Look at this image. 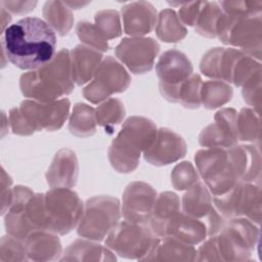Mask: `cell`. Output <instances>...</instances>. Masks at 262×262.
Returning a JSON list of instances; mask_svg holds the SVG:
<instances>
[{
    "instance_id": "11",
    "label": "cell",
    "mask_w": 262,
    "mask_h": 262,
    "mask_svg": "<svg viewBox=\"0 0 262 262\" xmlns=\"http://www.w3.org/2000/svg\"><path fill=\"white\" fill-rule=\"evenodd\" d=\"M156 71L164 98L171 102H178L181 85L193 74L190 60L184 53L171 49L161 55L156 64Z\"/></svg>"
},
{
    "instance_id": "6",
    "label": "cell",
    "mask_w": 262,
    "mask_h": 262,
    "mask_svg": "<svg viewBox=\"0 0 262 262\" xmlns=\"http://www.w3.org/2000/svg\"><path fill=\"white\" fill-rule=\"evenodd\" d=\"M159 242L160 237L145 224L125 220L108 233L105 245L122 257L147 260Z\"/></svg>"
},
{
    "instance_id": "30",
    "label": "cell",
    "mask_w": 262,
    "mask_h": 262,
    "mask_svg": "<svg viewBox=\"0 0 262 262\" xmlns=\"http://www.w3.org/2000/svg\"><path fill=\"white\" fill-rule=\"evenodd\" d=\"M222 14L223 11L218 3L206 1L195 21V31L205 37H215L218 21Z\"/></svg>"
},
{
    "instance_id": "19",
    "label": "cell",
    "mask_w": 262,
    "mask_h": 262,
    "mask_svg": "<svg viewBox=\"0 0 262 262\" xmlns=\"http://www.w3.org/2000/svg\"><path fill=\"white\" fill-rule=\"evenodd\" d=\"M124 31L131 36H143L149 33L157 24V11L146 1L129 3L122 7Z\"/></svg>"
},
{
    "instance_id": "10",
    "label": "cell",
    "mask_w": 262,
    "mask_h": 262,
    "mask_svg": "<svg viewBox=\"0 0 262 262\" xmlns=\"http://www.w3.org/2000/svg\"><path fill=\"white\" fill-rule=\"evenodd\" d=\"M214 204L223 218L247 216L260 222V190L251 184L238 182L227 192L215 195Z\"/></svg>"
},
{
    "instance_id": "22",
    "label": "cell",
    "mask_w": 262,
    "mask_h": 262,
    "mask_svg": "<svg viewBox=\"0 0 262 262\" xmlns=\"http://www.w3.org/2000/svg\"><path fill=\"white\" fill-rule=\"evenodd\" d=\"M28 257L32 260H53L61 253L57 236L47 230H36L25 241Z\"/></svg>"
},
{
    "instance_id": "29",
    "label": "cell",
    "mask_w": 262,
    "mask_h": 262,
    "mask_svg": "<svg viewBox=\"0 0 262 262\" xmlns=\"http://www.w3.org/2000/svg\"><path fill=\"white\" fill-rule=\"evenodd\" d=\"M232 88L221 81H207L201 90V102L207 108L219 107L231 99Z\"/></svg>"
},
{
    "instance_id": "13",
    "label": "cell",
    "mask_w": 262,
    "mask_h": 262,
    "mask_svg": "<svg viewBox=\"0 0 262 262\" xmlns=\"http://www.w3.org/2000/svg\"><path fill=\"white\" fill-rule=\"evenodd\" d=\"M160 46L151 38H125L116 47L117 57L134 74H143L152 69Z\"/></svg>"
},
{
    "instance_id": "17",
    "label": "cell",
    "mask_w": 262,
    "mask_h": 262,
    "mask_svg": "<svg viewBox=\"0 0 262 262\" xmlns=\"http://www.w3.org/2000/svg\"><path fill=\"white\" fill-rule=\"evenodd\" d=\"M243 51L233 48H213L201 61V71L206 76L232 83L235 64Z\"/></svg>"
},
{
    "instance_id": "9",
    "label": "cell",
    "mask_w": 262,
    "mask_h": 262,
    "mask_svg": "<svg viewBox=\"0 0 262 262\" xmlns=\"http://www.w3.org/2000/svg\"><path fill=\"white\" fill-rule=\"evenodd\" d=\"M216 36L225 43L239 47L243 51L254 54V47H260L261 40V14L221 15Z\"/></svg>"
},
{
    "instance_id": "31",
    "label": "cell",
    "mask_w": 262,
    "mask_h": 262,
    "mask_svg": "<svg viewBox=\"0 0 262 262\" xmlns=\"http://www.w3.org/2000/svg\"><path fill=\"white\" fill-rule=\"evenodd\" d=\"M99 254L111 256L112 252L100 245L76 241L68 247L62 260H104Z\"/></svg>"
},
{
    "instance_id": "21",
    "label": "cell",
    "mask_w": 262,
    "mask_h": 262,
    "mask_svg": "<svg viewBox=\"0 0 262 262\" xmlns=\"http://www.w3.org/2000/svg\"><path fill=\"white\" fill-rule=\"evenodd\" d=\"M70 54L74 82L78 85L87 83L94 77L100 64L101 52L86 45H78L70 51Z\"/></svg>"
},
{
    "instance_id": "34",
    "label": "cell",
    "mask_w": 262,
    "mask_h": 262,
    "mask_svg": "<svg viewBox=\"0 0 262 262\" xmlns=\"http://www.w3.org/2000/svg\"><path fill=\"white\" fill-rule=\"evenodd\" d=\"M259 121L255 118L254 112L249 108H243L236 115V135L237 140L254 141L259 136Z\"/></svg>"
},
{
    "instance_id": "40",
    "label": "cell",
    "mask_w": 262,
    "mask_h": 262,
    "mask_svg": "<svg viewBox=\"0 0 262 262\" xmlns=\"http://www.w3.org/2000/svg\"><path fill=\"white\" fill-rule=\"evenodd\" d=\"M11 179L9 175L5 172L4 168H2L1 172V205H2V215L5 214L6 210L8 209L11 199H12V189L11 186Z\"/></svg>"
},
{
    "instance_id": "14",
    "label": "cell",
    "mask_w": 262,
    "mask_h": 262,
    "mask_svg": "<svg viewBox=\"0 0 262 262\" xmlns=\"http://www.w3.org/2000/svg\"><path fill=\"white\" fill-rule=\"evenodd\" d=\"M157 200L156 190L145 182L130 183L123 193L122 212L125 220L138 223H149L154 205Z\"/></svg>"
},
{
    "instance_id": "24",
    "label": "cell",
    "mask_w": 262,
    "mask_h": 262,
    "mask_svg": "<svg viewBox=\"0 0 262 262\" xmlns=\"http://www.w3.org/2000/svg\"><path fill=\"white\" fill-rule=\"evenodd\" d=\"M196 251L191 245L180 242L172 236L160 239L154 253L147 260H195Z\"/></svg>"
},
{
    "instance_id": "1",
    "label": "cell",
    "mask_w": 262,
    "mask_h": 262,
    "mask_svg": "<svg viewBox=\"0 0 262 262\" xmlns=\"http://www.w3.org/2000/svg\"><path fill=\"white\" fill-rule=\"evenodd\" d=\"M53 29L38 17H25L6 28L1 41L6 58L21 70H37L55 55Z\"/></svg>"
},
{
    "instance_id": "37",
    "label": "cell",
    "mask_w": 262,
    "mask_h": 262,
    "mask_svg": "<svg viewBox=\"0 0 262 262\" xmlns=\"http://www.w3.org/2000/svg\"><path fill=\"white\" fill-rule=\"evenodd\" d=\"M28 259L25 243L8 234L1 238L0 244V261H23Z\"/></svg>"
},
{
    "instance_id": "28",
    "label": "cell",
    "mask_w": 262,
    "mask_h": 262,
    "mask_svg": "<svg viewBox=\"0 0 262 262\" xmlns=\"http://www.w3.org/2000/svg\"><path fill=\"white\" fill-rule=\"evenodd\" d=\"M69 129L77 136L85 137L94 134L96 130L95 110L87 104L77 103L70 118Z\"/></svg>"
},
{
    "instance_id": "18",
    "label": "cell",
    "mask_w": 262,
    "mask_h": 262,
    "mask_svg": "<svg viewBox=\"0 0 262 262\" xmlns=\"http://www.w3.org/2000/svg\"><path fill=\"white\" fill-rule=\"evenodd\" d=\"M180 202L177 194L162 192L156 200L150 216V228L159 237L169 236L171 229L180 214Z\"/></svg>"
},
{
    "instance_id": "16",
    "label": "cell",
    "mask_w": 262,
    "mask_h": 262,
    "mask_svg": "<svg viewBox=\"0 0 262 262\" xmlns=\"http://www.w3.org/2000/svg\"><path fill=\"white\" fill-rule=\"evenodd\" d=\"M236 112L224 108L215 115V123L206 127L200 135V144L206 147L228 148L235 145Z\"/></svg>"
},
{
    "instance_id": "38",
    "label": "cell",
    "mask_w": 262,
    "mask_h": 262,
    "mask_svg": "<svg viewBox=\"0 0 262 262\" xmlns=\"http://www.w3.org/2000/svg\"><path fill=\"white\" fill-rule=\"evenodd\" d=\"M171 180L173 186L178 190L189 189L199 182V176L189 162L178 164L172 171Z\"/></svg>"
},
{
    "instance_id": "33",
    "label": "cell",
    "mask_w": 262,
    "mask_h": 262,
    "mask_svg": "<svg viewBox=\"0 0 262 262\" xmlns=\"http://www.w3.org/2000/svg\"><path fill=\"white\" fill-rule=\"evenodd\" d=\"M203 82L201 77L192 74L180 87L178 102L188 108H198L201 105V90Z\"/></svg>"
},
{
    "instance_id": "3",
    "label": "cell",
    "mask_w": 262,
    "mask_h": 262,
    "mask_svg": "<svg viewBox=\"0 0 262 262\" xmlns=\"http://www.w3.org/2000/svg\"><path fill=\"white\" fill-rule=\"evenodd\" d=\"M157 127L143 117H131L123 125L108 148L112 166L121 173H129L138 166L140 154L154 141Z\"/></svg>"
},
{
    "instance_id": "23",
    "label": "cell",
    "mask_w": 262,
    "mask_h": 262,
    "mask_svg": "<svg viewBox=\"0 0 262 262\" xmlns=\"http://www.w3.org/2000/svg\"><path fill=\"white\" fill-rule=\"evenodd\" d=\"M208 229L198 218L190 217L184 213H180L177 217L169 236L188 245H195L205 239Z\"/></svg>"
},
{
    "instance_id": "2",
    "label": "cell",
    "mask_w": 262,
    "mask_h": 262,
    "mask_svg": "<svg viewBox=\"0 0 262 262\" xmlns=\"http://www.w3.org/2000/svg\"><path fill=\"white\" fill-rule=\"evenodd\" d=\"M71 54L61 49L43 67L23 74L19 79L21 93L41 102H49L69 94L74 89Z\"/></svg>"
},
{
    "instance_id": "15",
    "label": "cell",
    "mask_w": 262,
    "mask_h": 262,
    "mask_svg": "<svg viewBox=\"0 0 262 262\" xmlns=\"http://www.w3.org/2000/svg\"><path fill=\"white\" fill-rule=\"evenodd\" d=\"M186 154L184 139L168 128L157 131L156 137L144 151V159L156 166L168 165L183 158Z\"/></svg>"
},
{
    "instance_id": "32",
    "label": "cell",
    "mask_w": 262,
    "mask_h": 262,
    "mask_svg": "<svg viewBox=\"0 0 262 262\" xmlns=\"http://www.w3.org/2000/svg\"><path fill=\"white\" fill-rule=\"evenodd\" d=\"M125 116L123 103L116 98H111L95 111L96 123L105 129H111L114 125L119 124Z\"/></svg>"
},
{
    "instance_id": "41",
    "label": "cell",
    "mask_w": 262,
    "mask_h": 262,
    "mask_svg": "<svg viewBox=\"0 0 262 262\" xmlns=\"http://www.w3.org/2000/svg\"><path fill=\"white\" fill-rule=\"evenodd\" d=\"M2 7L12 13H26L35 8L37 1H1Z\"/></svg>"
},
{
    "instance_id": "27",
    "label": "cell",
    "mask_w": 262,
    "mask_h": 262,
    "mask_svg": "<svg viewBox=\"0 0 262 262\" xmlns=\"http://www.w3.org/2000/svg\"><path fill=\"white\" fill-rule=\"evenodd\" d=\"M156 25L157 36L164 42H178L182 40L187 33L176 12L170 8L160 12Z\"/></svg>"
},
{
    "instance_id": "35",
    "label": "cell",
    "mask_w": 262,
    "mask_h": 262,
    "mask_svg": "<svg viewBox=\"0 0 262 262\" xmlns=\"http://www.w3.org/2000/svg\"><path fill=\"white\" fill-rule=\"evenodd\" d=\"M95 26L106 40L119 37L122 34L119 13L116 10H101L95 14Z\"/></svg>"
},
{
    "instance_id": "5",
    "label": "cell",
    "mask_w": 262,
    "mask_h": 262,
    "mask_svg": "<svg viewBox=\"0 0 262 262\" xmlns=\"http://www.w3.org/2000/svg\"><path fill=\"white\" fill-rule=\"evenodd\" d=\"M83 203L68 187H55L44 193L45 230L66 234L79 224L83 215Z\"/></svg>"
},
{
    "instance_id": "4",
    "label": "cell",
    "mask_w": 262,
    "mask_h": 262,
    "mask_svg": "<svg viewBox=\"0 0 262 262\" xmlns=\"http://www.w3.org/2000/svg\"><path fill=\"white\" fill-rule=\"evenodd\" d=\"M70 100L62 98L49 102L25 100L9 112V124L13 133L31 135L35 131L59 129L68 118Z\"/></svg>"
},
{
    "instance_id": "25",
    "label": "cell",
    "mask_w": 262,
    "mask_h": 262,
    "mask_svg": "<svg viewBox=\"0 0 262 262\" xmlns=\"http://www.w3.org/2000/svg\"><path fill=\"white\" fill-rule=\"evenodd\" d=\"M183 213L193 218H203L212 210V199L207 187L198 182L183 195Z\"/></svg>"
},
{
    "instance_id": "26",
    "label": "cell",
    "mask_w": 262,
    "mask_h": 262,
    "mask_svg": "<svg viewBox=\"0 0 262 262\" xmlns=\"http://www.w3.org/2000/svg\"><path fill=\"white\" fill-rule=\"evenodd\" d=\"M46 23L59 35H67L73 27L74 16L70 7L61 1H47L43 7Z\"/></svg>"
},
{
    "instance_id": "20",
    "label": "cell",
    "mask_w": 262,
    "mask_h": 262,
    "mask_svg": "<svg viewBox=\"0 0 262 262\" xmlns=\"http://www.w3.org/2000/svg\"><path fill=\"white\" fill-rule=\"evenodd\" d=\"M78 177V161L76 155L70 149H60L49 167L46 179L51 188L73 187Z\"/></svg>"
},
{
    "instance_id": "39",
    "label": "cell",
    "mask_w": 262,
    "mask_h": 262,
    "mask_svg": "<svg viewBox=\"0 0 262 262\" xmlns=\"http://www.w3.org/2000/svg\"><path fill=\"white\" fill-rule=\"evenodd\" d=\"M205 3L206 1L182 3L179 9L180 21H182L184 25H187V26H194Z\"/></svg>"
},
{
    "instance_id": "42",
    "label": "cell",
    "mask_w": 262,
    "mask_h": 262,
    "mask_svg": "<svg viewBox=\"0 0 262 262\" xmlns=\"http://www.w3.org/2000/svg\"><path fill=\"white\" fill-rule=\"evenodd\" d=\"M11 20V16L9 14V12L4 8L1 7V32L4 33L5 32V26L8 25V23Z\"/></svg>"
},
{
    "instance_id": "7",
    "label": "cell",
    "mask_w": 262,
    "mask_h": 262,
    "mask_svg": "<svg viewBox=\"0 0 262 262\" xmlns=\"http://www.w3.org/2000/svg\"><path fill=\"white\" fill-rule=\"evenodd\" d=\"M198 170L214 195L230 190L241 182L230 161L227 148L209 147L195 154Z\"/></svg>"
},
{
    "instance_id": "36",
    "label": "cell",
    "mask_w": 262,
    "mask_h": 262,
    "mask_svg": "<svg viewBox=\"0 0 262 262\" xmlns=\"http://www.w3.org/2000/svg\"><path fill=\"white\" fill-rule=\"evenodd\" d=\"M77 35L79 39L86 43L87 46L92 47L96 50L106 51L108 48L107 40L100 33L97 27L87 21H80L77 25Z\"/></svg>"
},
{
    "instance_id": "12",
    "label": "cell",
    "mask_w": 262,
    "mask_h": 262,
    "mask_svg": "<svg viewBox=\"0 0 262 262\" xmlns=\"http://www.w3.org/2000/svg\"><path fill=\"white\" fill-rule=\"evenodd\" d=\"M131 78L114 57L107 56L99 64L93 81L84 90V97L92 103H98L114 93L125 91Z\"/></svg>"
},
{
    "instance_id": "8",
    "label": "cell",
    "mask_w": 262,
    "mask_h": 262,
    "mask_svg": "<svg viewBox=\"0 0 262 262\" xmlns=\"http://www.w3.org/2000/svg\"><path fill=\"white\" fill-rule=\"evenodd\" d=\"M120 218V203L116 198L100 195L89 199L79 222L78 234L101 241L115 228Z\"/></svg>"
}]
</instances>
